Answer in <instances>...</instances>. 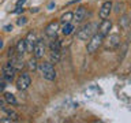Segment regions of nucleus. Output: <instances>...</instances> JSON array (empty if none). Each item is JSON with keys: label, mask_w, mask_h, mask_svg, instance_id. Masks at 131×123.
Segmentation results:
<instances>
[{"label": "nucleus", "mask_w": 131, "mask_h": 123, "mask_svg": "<svg viewBox=\"0 0 131 123\" xmlns=\"http://www.w3.org/2000/svg\"><path fill=\"white\" fill-rule=\"evenodd\" d=\"M97 27H98V25L94 23V22L85 25V26H82L79 30H78L77 38H79V40H82V41H88L90 37L94 34V33H97Z\"/></svg>", "instance_id": "obj_1"}, {"label": "nucleus", "mask_w": 131, "mask_h": 123, "mask_svg": "<svg viewBox=\"0 0 131 123\" xmlns=\"http://www.w3.org/2000/svg\"><path fill=\"white\" fill-rule=\"evenodd\" d=\"M40 71H41V75H42L44 79L47 81H55L56 79V71H55V67L51 61H42L40 63Z\"/></svg>", "instance_id": "obj_2"}, {"label": "nucleus", "mask_w": 131, "mask_h": 123, "mask_svg": "<svg viewBox=\"0 0 131 123\" xmlns=\"http://www.w3.org/2000/svg\"><path fill=\"white\" fill-rule=\"evenodd\" d=\"M88 41H89L88 43V52L89 53H94V52H97L98 49L101 48L102 43H104V37H102L100 33H94Z\"/></svg>", "instance_id": "obj_3"}, {"label": "nucleus", "mask_w": 131, "mask_h": 123, "mask_svg": "<svg viewBox=\"0 0 131 123\" xmlns=\"http://www.w3.org/2000/svg\"><path fill=\"white\" fill-rule=\"evenodd\" d=\"M30 84H31V77L29 73H22L18 78H16V82H15L18 90H26L29 86H30Z\"/></svg>", "instance_id": "obj_4"}, {"label": "nucleus", "mask_w": 131, "mask_h": 123, "mask_svg": "<svg viewBox=\"0 0 131 123\" xmlns=\"http://www.w3.org/2000/svg\"><path fill=\"white\" fill-rule=\"evenodd\" d=\"M15 74H16V70H15L14 67H11L8 63L3 66V68H2V78L7 82V84H8V82H12V81H14Z\"/></svg>", "instance_id": "obj_5"}, {"label": "nucleus", "mask_w": 131, "mask_h": 123, "mask_svg": "<svg viewBox=\"0 0 131 123\" xmlns=\"http://www.w3.org/2000/svg\"><path fill=\"white\" fill-rule=\"evenodd\" d=\"M105 37H106V41H105L106 49H115L120 45V36L117 33H112V34H108Z\"/></svg>", "instance_id": "obj_6"}, {"label": "nucleus", "mask_w": 131, "mask_h": 123, "mask_svg": "<svg viewBox=\"0 0 131 123\" xmlns=\"http://www.w3.org/2000/svg\"><path fill=\"white\" fill-rule=\"evenodd\" d=\"M33 55H34L36 59H41L45 55V43L42 38H37L34 47H33Z\"/></svg>", "instance_id": "obj_7"}, {"label": "nucleus", "mask_w": 131, "mask_h": 123, "mask_svg": "<svg viewBox=\"0 0 131 123\" xmlns=\"http://www.w3.org/2000/svg\"><path fill=\"white\" fill-rule=\"evenodd\" d=\"M8 64L11 66V67H14L16 71H22L23 67H25V61L22 59V56L19 55H14L10 57V61H8Z\"/></svg>", "instance_id": "obj_8"}, {"label": "nucleus", "mask_w": 131, "mask_h": 123, "mask_svg": "<svg viewBox=\"0 0 131 123\" xmlns=\"http://www.w3.org/2000/svg\"><path fill=\"white\" fill-rule=\"evenodd\" d=\"M111 29H112V22H111V19H102V22L100 23V26L97 27V30L98 33L105 38V36H108L109 34V32H111Z\"/></svg>", "instance_id": "obj_9"}, {"label": "nucleus", "mask_w": 131, "mask_h": 123, "mask_svg": "<svg viewBox=\"0 0 131 123\" xmlns=\"http://www.w3.org/2000/svg\"><path fill=\"white\" fill-rule=\"evenodd\" d=\"M59 22L57 20H53L51 22L49 25H47V27H45V36L49 37V38H53V37H56L57 32H59Z\"/></svg>", "instance_id": "obj_10"}, {"label": "nucleus", "mask_w": 131, "mask_h": 123, "mask_svg": "<svg viewBox=\"0 0 131 123\" xmlns=\"http://www.w3.org/2000/svg\"><path fill=\"white\" fill-rule=\"evenodd\" d=\"M111 11H112V3H111V2H105L101 6L100 10H98V16H100L101 19H106V18H109Z\"/></svg>", "instance_id": "obj_11"}, {"label": "nucleus", "mask_w": 131, "mask_h": 123, "mask_svg": "<svg viewBox=\"0 0 131 123\" xmlns=\"http://www.w3.org/2000/svg\"><path fill=\"white\" fill-rule=\"evenodd\" d=\"M37 41V36L34 32H30L29 34L26 36V38H25V43H26V51L27 52H31L33 51V47H34Z\"/></svg>", "instance_id": "obj_12"}, {"label": "nucleus", "mask_w": 131, "mask_h": 123, "mask_svg": "<svg viewBox=\"0 0 131 123\" xmlns=\"http://www.w3.org/2000/svg\"><path fill=\"white\" fill-rule=\"evenodd\" d=\"M85 16H86V8L83 6H81V7H78L77 8V11L74 12V16H72V20H75L77 23H81L82 20L85 19Z\"/></svg>", "instance_id": "obj_13"}, {"label": "nucleus", "mask_w": 131, "mask_h": 123, "mask_svg": "<svg viewBox=\"0 0 131 123\" xmlns=\"http://www.w3.org/2000/svg\"><path fill=\"white\" fill-rule=\"evenodd\" d=\"M0 108H2V111H3V112H4V114L7 115L8 118L11 119L12 122H19V115L16 114V112H15L14 109L8 108V107H4V105H3V107H0Z\"/></svg>", "instance_id": "obj_14"}, {"label": "nucleus", "mask_w": 131, "mask_h": 123, "mask_svg": "<svg viewBox=\"0 0 131 123\" xmlns=\"http://www.w3.org/2000/svg\"><path fill=\"white\" fill-rule=\"evenodd\" d=\"M15 52H16V55H19V56H23L25 53H26V43H25V38H20L18 43H16L15 45Z\"/></svg>", "instance_id": "obj_15"}, {"label": "nucleus", "mask_w": 131, "mask_h": 123, "mask_svg": "<svg viewBox=\"0 0 131 123\" xmlns=\"http://www.w3.org/2000/svg\"><path fill=\"white\" fill-rule=\"evenodd\" d=\"M4 102H7V104H10V105H12V107H15V105H18V100L15 98V96L12 93H4Z\"/></svg>", "instance_id": "obj_16"}, {"label": "nucleus", "mask_w": 131, "mask_h": 123, "mask_svg": "<svg viewBox=\"0 0 131 123\" xmlns=\"http://www.w3.org/2000/svg\"><path fill=\"white\" fill-rule=\"evenodd\" d=\"M74 30H75V26H74V23H72V22L63 23V26H61V33H63L64 36H70Z\"/></svg>", "instance_id": "obj_17"}, {"label": "nucleus", "mask_w": 131, "mask_h": 123, "mask_svg": "<svg viewBox=\"0 0 131 123\" xmlns=\"http://www.w3.org/2000/svg\"><path fill=\"white\" fill-rule=\"evenodd\" d=\"M60 57H61V52L60 51H51L49 52V61L53 64V63H59L60 61Z\"/></svg>", "instance_id": "obj_18"}, {"label": "nucleus", "mask_w": 131, "mask_h": 123, "mask_svg": "<svg viewBox=\"0 0 131 123\" xmlns=\"http://www.w3.org/2000/svg\"><path fill=\"white\" fill-rule=\"evenodd\" d=\"M49 48H51V51H60L61 41L59 38H56V37H53V38L49 41Z\"/></svg>", "instance_id": "obj_19"}, {"label": "nucleus", "mask_w": 131, "mask_h": 123, "mask_svg": "<svg viewBox=\"0 0 131 123\" xmlns=\"http://www.w3.org/2000/svg\"><path fill=\"white\" fill-rule=\"evenodd\" d=\"M128 22H130L128 15H123L122 18L119 19V25H120V27L123 30H127V29H128Z\"/></svg>", "instance_id": "obj_20"}, {"label": "nucleus", "mask_w": 131, "mask_h": 123, "mask_svg": "<svg viewBox=\"0 0 131 123\" xmlns=\"http://www.w3.org/2000/svg\"><path fill=\"white\" fill-rule=\"evenodd\" d=\"M37 60H38V59H36V57H30V59H29L27 67H29L30 71H36V70L38 68V63H37Z\"/></svg>", "instance_id": "obj_21"}, {"label": "nucleus", "mask_w": 131, "mask_h": 123, "mask_svg": "<svg viewBox=\"0 0 131 123\" xmlns=\"http://www.w3.org/2000/svg\"><path fill=\"white\" fill-rule=\"evenodd\" d=\"M72 16H74L72 12H70V11L66 12V14L60 18V22H61V23H68V22H71V20H72Z\"/></svg>", "instance_id": "obj_22"}, {"label": "nucleus", "mask_w": 131, "mask_h": 123, "mask_svg": "<svg viewBox=\"0 0 131 123\" xmlns=\"http://www.w3.org/2000/svg\"><path fill=\"white\" fill-rule=\"evenodd\" d=\"M26 22H27V19L25 18V16H22V18H19L18 20H16V23H18L19 26H23V25H26Z\"/></svg>", "instance_id": "obj_23"}, {"label": "nucleus", "mask_w": 131, "mask_h": 123, "mask_svg": "<svg viewBox=\"0 0 131 123\" xmlns=\"http://www.w3.org/2000/svg\"><path fill=\"white\" fill-rule=\"evenodd\" d=\"M6 86H7V82L3 79V78H0V92H3L4 89H6Z\"/></svg>", "instance_id": "obj_24"}, {"label": "nucleus", "mask_w": 131, "mask_h": 123, "mask_svg": "<svg viewBox=\"0 0 131 123\" xmlns=\"http://www.w3.org/2000/svg\"><path fill=\"white\" fill-rule=\"evenodd\" d=\"M0 122H2V123H11L12 120H11V119L7 116V118H3V119H0Z\"/></svg>", "instance_id": "obj_25"}, {"label": "nucleus", "mask_w": 131, "mask_h": 123, "mask_svg": "<svg viewBox=\"0 0 131 123\" xmlns=\"http://www.w3.org/2000/svg\"><path fill=\"white\" fill-rule=\"evenodd\" d=\"M25 3H26V0H18V2H16V7H20V6H23Z\"/></svg>", "instance_id": "obj_26"}, {"label": "nucleus", "mask_w": 131, "mask_h": 123, "mask_svg": "<svg viewBox=\"0 0 131 123\" xmlns=\"http://www.w3.org/2000/svg\"><path fill=\"white\" fill-rule=\"evenodd\" d=\"M4 30H6V32H11L12 30V25H7V26L4 27Z\"/></svg>", "instance_id": "obj_27"}, {"label": "nucleus", "mask_w": 131, "mask_h": 123, "mask_svg": "<svg viewBox=\"0 0 131 123\" xmlns=\"http://www.w3.org/2000/svg\"><path fill=\"white\" fill-rule=\"evenodd\" d=\"M3 105H4V98L0 97V107H3Z\"/></svg>", "instance_id": "obj_28"}, {"label": "nucleus", "mask_w": 131, "mask_h": 123, "mask_svg": "<svg viewBox=\"0 0 131 123\" xmlns=\"http://www.w3.org/2000/svg\"><path fill=\"white\" fill-rule=\"evenodd\" d=\"M3 45H4V43H3V40H2V38H0V49H2V48H3Z\"/></svg>", "instance_id": "obj_29"}]
</instances>
